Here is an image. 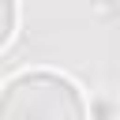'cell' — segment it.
<instances>
[{"mask_svg": "<svg viewBox=\"0 0 120 120\" xmlns=\"http://www.w3.org/2000/svg\"><path fill=\"white\" fill-rule=\"evenodd\" d=\"M0 120H86L79 90L52 71H22L0 94Z\"/></svg>", "mask_w": 120, "mask_h": 120, "instance_id": "6da1fadb", "label": "cell"}, {"mask_svg": "<svg viewBox=\"0 0 120 120\" xmlns=\"http://www.w3.org/2000/svg\"><path fill=\"white\" fill-rule=\"evenodd\" d=\"M15 30V0H0V49Z\"/></svg>", "mask_w": 120, "mask_h": 120, "instance_id": "7a4b0ae2", "label": "cell"}]
</instances>
